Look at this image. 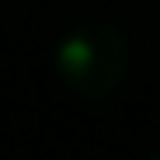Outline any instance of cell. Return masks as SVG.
<instances>
[{
  "mask_svg": "<svg viewBox=\"0 0 160 160\" xmlns=\"http://www.w3.org/2000/svg\"><path fill=\"white\" fill-rule=\"evenodd\" d=\"M125 66H129L125 38L108 21L77 24L56 49V70L63 77V84L87 101L108 98L122 84Z\"/></svg>",
  "mask_w": 160,
  "mask_h": 160,
  "instance_id": "obj_1",
  "label": "cell"
},
{
  "mask_svg": "<svg viewBox=\"0 0 160 160\" xmlns=\"http://www.w3.org/2000/svg\"><path fill=\"white\" fill-rule=\"evenodd\" d=\"M146 160H160V153H153V157H146Z\"/></svg>",
  "mask_w": 160,
  "mask_h": 160,
  "instance_id": "obj_2",
  "label": "cell"
}]
</instances>
